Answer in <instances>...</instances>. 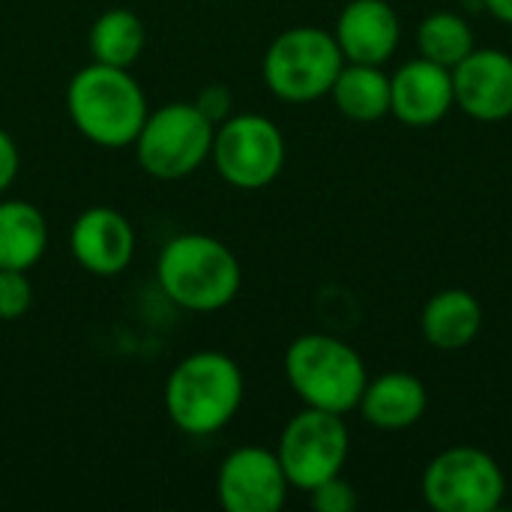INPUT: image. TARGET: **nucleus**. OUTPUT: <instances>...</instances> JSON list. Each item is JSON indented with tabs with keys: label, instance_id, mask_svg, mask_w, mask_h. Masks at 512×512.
Instances as JSON below:
<instances>
[{
	"label": "nucleus",
	"instance_id": "f257e3e1",
	"mask_svg": "<svg viewBox=\"0 0 512 512\" xmlns=\"http://www.w3.org/2000/svg\"><path fill=\"white\" fill-rule=\"evenodd\" d=\"M66 108L78 132L102 147L135 144L150 114L144 90L129 69L96 60L69 81Z\"/></svg>",
	"mask_w": 512,
	"mask_h": 512
},
{
	"label": "nucleus",
	"instance_id": "f03ea898",
	"mask_svg": "<svg viewBox=\"0 0 512 512\" xmlns=\"http://www.w3.org/2000/svg\"><path fill=\"white\" fill-rule=\"evenodd\" d=\"M162 291L189 312H216L240 291V261L207 234H180L168 240L156 261Z\"/></svg>",
	"mask_w": 512,
	"mask_h": 512
},
{
	"label": "nucleus",
	"instance_id": "7ed1b4c3",
	"mask_svg": "<svg viewBox=\"0 0 512 512\" xmlns=\"http://www.w3.org/2000/svg\"><path fill=\"white\" fill-rule=\"evenodd\" d=\"M243 402V375L237 363L216 351H198L180 360L165 384V408L186 435H213L225 429Z\"/></svg>",
	"mask_w": 512,
	"mask_h": 512
},
{
	"label": "nucleus",
	"instance_id": "20e7f679",
	"mask_svg": "<svg viewBox=\"0 0 512 512\" xmlns=\"http://www.w3.org/2000/svg\"><path fill=\"white\" fill-rule=\"evenodd\" d=\"M285 378L306 408L348 414L360 405L369 384L363 357L342 339L306 333L288 345Z\"/></svg>",
	"mask_w": 512,
	"mask_h": 512
},
{
	"label": "nucleus",
	"instance_id": "39448f33",
	"mask_svg": "<svg viewBox=\"0 0 512 512\" xmlns=\"http://www.w3.org/2000/svg\"><path fill=\"white\" fill-rule=\"evenodd\" d=\"M345 57L333 33L321 27H291L264 54V81L285 102H315L330 93Z\"/></svg>",
	"mask_w": 512,
	"mask_h": 512
},
{
	"label": "nucleus",
	"instance_id": "423d86ee",
	"mask_svg": "<svg viewBox=\"0 0 512 512\" xmlns=\"http://www.w3.org/2000/svg\"><path fill=\"white\" fill-rule=\"evenodd\" d=\"M213 135V120L198 105L171 102L147 114L135 138L138 162L156 180H180L210 156Z\"/></svg>",
	"mask_w": 512,
	"mask_h": 512
},
{
	"label": "nucleus",
	"instance_id": "0eeeda50",
	"mask_svg": "<svg viewBox=\"0 0 512 512\" xmlns=\"http://www.w3.org/2000/svg\"><path fill=\"white\" fill-rule=\"evenodd\" d=\"M504 495V471L480 447H450L423 471V498L438 512H495Z\"/></svg>",
	"mask_w": 512,
	"mask_h": 512
},
{
	"label": "nucleus",
	"instance_id": "6e6552de",
	"mask_svg": "<svg viewBox=\"0 0 512 512\" xmlns=\"http://www.w3.org/2000/svg\"><path fill=\"white\" fill-rule=\"evenodd\" d=\"M351 453V435L342 414L306 408L288 420L279 438V462L294 489L312 492L330 477H339Z\"/></svg>",
	"mask_w": 512,
	"mask_h": 512
},
{
	"label": "nucleus",
	"instance_id": "1a4fd4ad",
	"mask_svg": "<svg viewBox=\"0 0 512 512\" xmlns=\"http://www.w3.org/2000/svg\"><path fill=\"white\" fill-rule=\"evenodd\" d=\"M210 156L225 183L237 189H264L285 165V138L273 120L237 114L216 129Z\"/></svg>",
	"mask_w": 512,
	"mask_h": 512
},
{
	"label": "nucleus",
	"instance_id": "9d476101",
	"mask_svg": "<svg viewBox=\"0 0 512 512\" xmlns=\"http://www.w3.org/2000/svg\"><path fill=\"white\" fill-rule=\"evenodd\" d=\"M216 489L228 512H279L291 483L276 453L264 447H240L222 462Z\"/></svg>",
	"mask_w": 512,
	"mask_h": 512
},
{
	"label": "nucleus",
	"instance_id": "9b49d317",
	"mask_svg": "<svg viewBox=\"0 0 512 512\" xmlns=\"http://www.w3.org/2000/svg\"><path fill=\"white\" fill-rule=\"evenodd\" d=\"M456 105L483 123L512 117V57L501 48H474L453 69Z\"/></svg>",
	"mask_w": 512,
	"mask_h": 512
},
{
	"label": "nucleus",
	"instance_id": "f8f14e48",
	"mask_svg": "<svg viewBox=\"0 0 512 512\" xmlns=\"http://www.w3.org/2000/svg\"><path fill=\"white\" fill-rule=\"evenodd\" d=\"M453 105V72L441 63L417 57L390 75V114H396L405 126H435Z\"/></svg>",
	"mask_w": 512,
	"mask_h": 512
},
{
	"label": "nucleus",
	"instance_id": "ddd939ff",
	"mask_svg": "<svg viewBox=\"0 0 512 512\" xmlns=\"http://www.w3.org/2000/svg\"><path fill=\"white\" fill-rule=\"evenodd\" d=\"M339 51L348 63H387L402 39V24L387 0H351L333 30Z\"/></svg>",
	"mask_w": 512,
	"mask_h": 512
},
{
	"label": "nucleus",
	"instance_id": "4468645a",
	"mask_svg": "<svg viewBox=\"0 0 512 512\" xmlns=\"http://www.w3.org/2000/svg\"><path fill=\"white\" fill-rule=\"evenodd\" d=\"M75 261L93 276H117L129 267L135 252V234L123 213L111 207H93L78 216L69 234Z\"/></svg>",
	"mask_w": 512,
	"mask_h": 512
},
{
	"label": "nucleus",
	"instance_id": "2eb2a0df",
	"mask_svg": "<svg viewBox=\"0 0 512 512\" xmlns=\"http://www.w3.org/2000/svg\"><path fill=\"white\" fill-rule=\"evenodd\" d=\"M426 384L411 372H387L366 384L360 399V414L366 423L384 432H399L423 420L426 414Z\"/></svg>",
	"mask_w": 512,
	"mask_h": 512
},
{
	"label": "nucleus",
	"instance_id": "dca6fc26",
	"mask_svg": "<svg viewBox=\"0 0 512 512\" xmlns=\"http://www.w3.org/2000/svg\"><path fill=\"white\" fill-rule=\"evenodd\" d=\"M420 327L432 348L462 351L477 339V333L483 327V306L471 291L447 288V291H438L426 303Z\"/></svg>",
	"mask_w": 512,
	"mask_h": 512
},
{
	"label": "nucleus",
	"instance_id": "f3484780",
	"mask_svg": "<svg viewBox=\"0 0 512 512\" xmlns=\"http://www.w3.org/2000/svg\"><path fill=\"white\" fill-rule=\"evenodd\" d=\"M48 246L45 216L27 201H0V270H30Z\"/></svg>",
	"mask_w": 512,
	"mask_h": 512
},
{
	"label": "nucleus",
	"instance_id": "a211bd4d",
	"mask_svg": "<svg viewBox=\"0 0 512 512\" xmlns=\"http://www.w3.org/2000/svg\"><path fill=\"white\" fill-rule=\"evenodd\" d=\"M330 96L336 108L357 123L381 120L384 114H390V75H384L381 66L345 60L330 87Z\"/></svg>",
	"mask_w": 512,
	"mask_h": 512
},
{
	"label": "nucleus",
	"instance_id": "6ab92c4d",
	"mask_svg": "<svg viewBox=\"0 0 512 512\" xmlns=\"http://www.w3.org/2000/svg\"><path fill=\"white\" fill-rule=\"evenodd\" d=\"M147 42L144 21L132 9H108L90 27V54L96 63L129 69Z\"/></svg>",
	"mask_w": 512,
	"mask_h": 512
},
{
	"label": "nucleus",
	"instance_id": "aec40b11",
	"mask_svg": "<svg viewBox=\"0 0 512 512\" xmlns=\"http://www.w3.org/2000/svg\"><path fill=\"white\" fill-rule=\"evenodd\" d=\"M420 57L453 69L474 51V30L456 12H432L417 27Z\"/></svg>",
	"mask_w": 512,
	"mask_h": 512
},
{
	"label": "nucleus",
	"instance_id": "412c9836",
	"mask_svg": "<svg viewBox=\"0 0 512 512\" xmlns=\"http://www.w3.org/2000/svg\"><path fill=\"white\" fill-rule=\"evenodd\" d=\"M33 288L24 270H0V321H15L30 309Z\"/></svg>",
	"mask_w": 512,
	"mask_h": 512
},
{
	"label": "nucleus",
	"instance_id": "4be33fe9",
	"mask_svg": "<svg viewBox=\"0 0 512 512\" xmlns=\"http://www.w3.org/2000/svg\"><path fill=\"white\" fill-rule=\"evenodd\" d=\"M309 501H312V507L318 512H351L357 507V492L339 474V477H330L321 486H315L309 492Z\"/></svg>",
	"mask_w": 512,
	"mask_h": 512
},
{
	"label": "nucleus",
	"instance_id": "5701e85b",
	"mask_svg": "<svg viewBox=\"0 0 512 512\" xmlns=\"http://www.w3.org/2000/svg\"><path fill=\"white\" fill-rule=\"evenodd\" d=\"M15 174H18V147L9 138V132L0 129V192L12 186Z\"/></svg>",
	"mask_w": 512,
	"mask_h": 512
},
{
	"label": "nucleus",
	"instance_id": "b1692460",
	"mask_svg": "<svg viewBox=\"0 0 512 512\" xmlns=\"http://www.w3.org/2000/svg\"><path fill=\"white\" fill-rule=\"evenodd\" d=\"M483 3H486V9H489L498 21L512 24V0H483Z\"/></svg>",
	"mask_w": 512,
	"mask_h": 512
}]
</instances>
